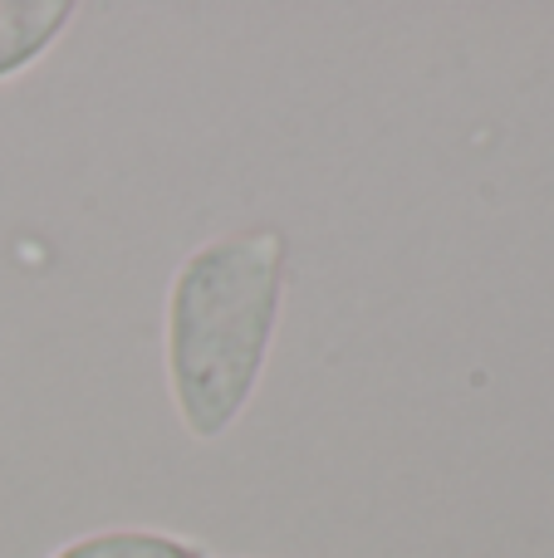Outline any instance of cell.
Returning a JSON list of instances; mask_svg holds the SVG:
<instances>
[{
	"instance_id": "obj_1",
	"label": "cell",
	"mask_w": 554,
	"mask_h": 558,
	"mask_svg": "<svg viewBox=\"0 0 554 558\" xmlns=\"http://www.w3.org/2000/svg\"><path fill=\"white\" fill-rule=\"evenodd\" d=\"M285 235L245 226L196 245L167 294V377L182 426L216 441L261 387L285 299Z\"/></svg>"
},
{
	"instance_id": "obj_2",
	"label": "cell",
	"mask_w": 554,
	"mask_h": 558,
	"mask_svg": "<svg viewBox=\"0 0 554 558\" xmlns=\"http://www.w3.org/2000/svg\"><path fill=\"white\" fill-rule=\"evenodd\" d=\"M74 5L64 0H0V78H15L69 29Z\"/></svg>"
},
{
	"instance_id": "obj_3",
	"label": "cell",
	"mask_w": 554,
	"mask_h": 558,
	"mask_svg": "<svg viewBox=\"0 0 554 558\" xmlns=\"http://www.w3.org/2000/svg\"><path fill=\"white\" fill-rule=\"evenodd\" d=\"M55 558H206V554L162 530H98L64 544Z\"/></svg>"
}]
</instances>
